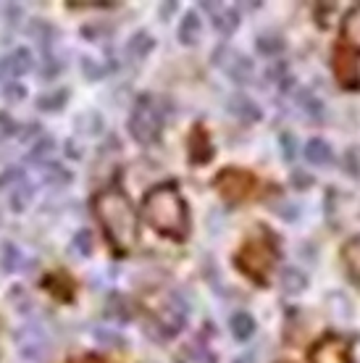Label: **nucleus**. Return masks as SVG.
Listing matches in <instances>:
<instances>
[{
    "mask_svg": "<svg viewBox=\"0 0 360 363\" xmlns=\"http://www.w3.org/2000/svg\"><path fill=\"white\" fill-rule=\"evenodd\" d=\"M145 216L147 224L161 232L163 237H171V240H187L189 235V216L187 206L181 195L176 192L174 184H158L147 192L145 198Z\"/></svg>",
    "mask_w": 360,
    "mask_h": 363,
    "instance_id": "f257e3e1",
    "label": "nucleus"
},
{
    "mask_svg": "<svg viewBox=\"0 0 360 363\" xmlns=\"http://www.w3.org/2000/svg\"><path fill=\"white\" fill-rule=\"evenodd\" d=\"M95 213H98L100 224L106 229L108 240L113 242L116 250H129L135 247L137 240V218L135 211H132V203L124 192L108 190L103 192L98 200H95Z\"/></svg>",
    "mask_w": 360,
    "mask_h": 363,
    "instance_id": "f03ea898",
    "label": "nucleus"
},
{
    "mask_svg": "<svg viewBox=\"0 0 360 363\" xmlns=\"http://www.w3.org/2000/svg\"><path fill=\"white\" fill-rule=\"evenodd\" d=\"M126 127H129V135L135 137L140 145H150L158 140L161 135V127H163V113L158 111L153 98H140L135 103V108L129 113V121H126Z\"/></svg>",
    "mask_w": 360,
    "mask_h": 363,
    "instance_id": "7ed1b4c3",
    "label": "nucleus"
},
{
    "mask_svg": "<svg viewBox=\"0 0 360 363\" xmlns=\"http://www.w3.org/2000/svg\"><path fill=\"white\" fill-rule=\"evenodd\" d=\"M210 64L218 66V69L237 84H247L252 79V72H255L250 58L232 50L229 45H218L216 50H213V55H210Z\"/></svg>",
    "mask_w": 360,
    "mask_h": 363,
    "instance_id": "20e7f679",
    "label": "nucleus"
},
{
    "mask_svg": "<svg viewBox=\"0 0 360 363\" xmlns=\"http://www.w3.org/2000/svg\"><path fill=\"white\" fill-rule=\"evenodd\" d=\"M16 342H18V353L27 361H43L47 353H50V340L43 332V327L37 324H24V327L16 332Z\"/></svg>",
    "mask_w": 360,
    "mask_h": 363,
    "instance_id": "39448f33",
    "label": "nucleus"
},
{
    "mask_svg": "<svg viewBox=\"0 0 360 363\" xmlns=\"http://www.w3.org/2000/svg\"><path fill=\"white\" fill-rule=\"evenodd\" d=\"M32 69H35V58L27 48H13L11 53L0 58V79H6V84L13 82L21 74L32 72Z\"/></svg>",
    "mask_w": 360,
    "mask_h": 363,
    "instance_id": "423d86ee",
    "label": "nucleus"
},
{
    "mask_svg": "<svg viewBox=\"0 0 360 363\" xmlns=\"http://www.w3.org/2000/svg\"><path fill=\"white\" fill-rule=\"evenodd\" d=\"M200 9L210 16V24L224 37L235 35L237 27H240V13L235 9H229V6H221V3H200Z\"/></svg>",
    "mask_w": 360,
    "mask_h": 363,
    "instance_id": "0eeeda50",
    "label": "nucleus"
},
{
    "mask_svg": "<svg viewBox=\"0 0 360 363\" xmlns=\"http://www.w3.org/2000/svg\"><path fill=\"white\" fill-rule=\"evenodd\" d=\"M226 111H229L237 121H242V124H252V121L261 118V108H258L244 92H235L232 98L226 100Z\"/></svg>",
    "mask_w": 360,
    "mask_h": 363,
    "instance_id": "6e6552de",
    "label": "nucleus"
},
{
    "mask_svg": "<svg viewBox=\"0 0 360 363\" xmlns=\"http://www.w3.org/2000/svg\"><path fill=\"white\" fill-rule=\"evenodd\" d=\"M303 155H305L308 164L318 166V169H324V166H332L334 164V150H332V145L326 143L324 137H313V140H310V143L305 145Z\"/></svg>",
    "mask_w": 360,
    "mask_h": 363,
    "instance_id": "1a4fd4ad",
    "label": "nucleus"
},
{
    "mask_svg": "<svg viewBox=\"0 0 360 363\" xmlns=\"http://www.w3.org/2000/svg\"><path fill=\"white\" fill-rule=\"evenodd\" d=\"M176 37L184 48H195L203 40V24H200V16L195 11L184 13V18L179 21V29H176Z\"/></svg>",
    "mask_w": 360,
    "mask_h": 363,
    "instance_id": "9d476101",
    "label": "nucleus"
},
{
    "mask_svg": "<svg viewBox=\"0 0 360 363\" xmlns=\"http://www.w3.org/2000/svg\"><path fill=\"white\" fill-rule=\"evenodd\" d=\"M310 358H313V363H347V347L339 340H324Z\"/></svg>",
    "mask_w": 360,
    "mask_h": 363,
    "instance_id": "9b49d317",
    "label": "nucleus"
},
{
    "mask_svg": "<svg viewBox=\"0 0 360 363\" xmlns=\"http://www.w3.org/2000/svg\"><path fill=\"white\" fill-rule=\"evenodd\" d=\"M53 153H55V143H53V137L43 135V137H40V140H37V143H35V147L29 150L27 164L40 166V169L45 172L47 166H53Z\"/></svg>",
    "mask_w": 360,
    "mask_h": 363,
    "instance_id": "f8f14e48",
    "label": "nucleus"
},
{
    "mask_svg": "<svg viewBox=\"0 0 360 363\" xmlns=\"http://www.w3.org/2000/svg\"><path fill=\"white\" fill-rule=\"evenodd\" d=\"M218 190H224L226 198H242L244 192L250 190V177L240 172H224L221 179H218Z\"/></svg>",
    "mask_w": 360,
    "mask_h": 363,
    "instance_id": "ddd939ff",
    "label": "nucleus"
},
{
    "mask_svg": "<svg viewBox=\"0 0 360 363\" xmlns=\"http://www.w3.org/2000/svg\"><path fill=\"white\" fill-rule=\"evenodd\" d=\"M153 48H155V40L150 37V32L140 29V32H135V35L129 37V43H126V55H129L132 61H145Z\"/></svg>",
    "mask_w": 360,
    "mask_h": 363,
    "instance_id": "4468645a",
    "label": "nucleus"
},
{
    "mask_svg": "<svg viewBox=\"0 0 360 363\" xmlns=\"http://www.w3.org/2000/svg\"><path fill=\"white\" fill-rule=\"evenodd\" d=\"M27 35L35 40L37 45L43 48V55L50 53V45H53V37H55V29L47 24V21H43V18H32L27 24Z\"/></svg>",
    "mask_w": 360,
    "mask_h": 363,
    "instance_id": "2eb2a0df",
    "label": "nucleus"
},
{
    "mask_svg": "<svg viewBox=\"0 0 360 363\" xmlns=\"http://www.w3.org/2000/svg\"><path fill=\"white\" fill-rule=\"evenodd\" d=\"M298 103H300V111L305 113V121H310V124H321L324 121V103L315 98L313 92L308 90H300L298 95Z\"/></svg>",
    "mask_w": 360,
    "mask_h": 363,
    "instance_id": "dca6fc26",
    "label": "nucleus"
},
{
    "mask_svg": "<svg viewBox=\"0 0 360 363\" xmlns=\"http://www.w3.org/2000/svg\"><path fill=\"white\" fill-rule=\"evenodd\" d=\"M255 48L261 55H279L284 50V37L276 29H263L261 35L255 37Z\"/></svg>",
    "mask_w": 360,
    "mask_h": 363,
    "instance_id": "f3484780",
    "label": "nucleus"
},
{
    "mask_svg": "<svg viewBox=\"0 0 360 363\" xmlns=\"http://www.w3.org/2000/svg\"><path fill=\"white\" fill-rule=\"evenodd\" d=\"M69 103V90H50V92H43L40 98H37V111H45V113H58Z\"/></svg>",
    "mask_w": 360,
    "mask_h": 363,
    "instance_id": "a211bd4d",
    "label": "nucleus"
},
{
    "mask_svg": "<svg viewBox=\"0 0 360 363\" xmlns=\"http://www.w3.org/2000/svg\"><path fill=\"white\" fill-rule=\"evenodd\" d=\"M106 318L116 321V324H124V321L132 318V308H129V303L124 300V295H118V292L111 295L108 303H106Z\"/></svg>",
    "mask_w": 360,
    "mask_h": 363,
    "instance_id": "6ab92c4d",
    "label": "nucleus"
},
{
    "mask_svg": "<svg viewBox=\"0 0 360 363\" xmlns=\"http://www.w3.org/2000/svg\"><path fill=\"white\" fill-rule=\"evenodd\" d=\"M305 274L298 272V269H284L279 274V290L284 295H300V292L305 290Z\"/></svg>",
    "mask_w": 360,
    "mask_h": 363,
    "instance_id": "aec40b11",
    "label": "nucleus"
},
{
    "mask_svg": "<svg viewBox=\"0 0 360 363\" xmlns=\"http://www.w3.org/2000/svg\"><path fill=\"white\" fill-rule=\"evenodd\" d=\"M232 335H235V340H240V342H247L252 335H255V318L247 313V311H240V313H235L232 316Z\"/></svg>",
    "mask_w": 360,
    "mask_h": 363,
    "instance_id": "412c9836",
    "label": "nucleus"
},
{
    "mask_svg": "<svg viewBox=\"0 0 360 363\" xmlns=\"http://www.w3.org/2000/svg\"><path fill=\"white\" fill-rule=\"evenodd\" d=\"M74 129H77V135H100L103 132V118H100L98 111H84L77 116Z\"/></svg>",
    "mask_w": 360,
    "mask_h": 363,
    "instance_id": "4be33fe9",
    "label": "nucleus"
},
{
    "mask_svg": "<svg viewBox=\"0 0 360 363\" xmlns=\"http://www.w3.org/2000/svg\"><path fill=\"white\" fill-rule=\"evenodd\" d=\"M342 29H344L347 43H352V45L360 50V6H352V9L347 11V16H344V21H342Z\"/></svg>",
    "mask_w": 360,
    "mask_h": 363,
    "instance_id": "5701e85b",
    "label": "nucleus"
},
{
    "mask_svg": "<svg viewBox=\"0 0 360 363\" xmlns=\"http://www.w3.org/2000/svg\"><path fill=\"white\" fill-rule=\"evenodd\" d=\"M29 200H32V184H29V182H24V179L16 182V184H13V190H11L9 206L16 211V213H21V211L29 206Z\"/></svg>",
    "mask_w": 360,
    "mask_h": 363,
    "instance_id": "b1692460",
    "label": "nucleus"
},
{
    "mask_svg": "<svg viewBox=\"0 0 360 363\" xmlns=\"http://www.w3.org/2000/svg\"><path fill=\"white\" fill-rule=\"evenodd\" d=\"M79 64H81V74H84L90 82H100V79H106V77L111 74V69H113V66H108V64H98V61L90 58V55H84Z\"/></svg>",
    "mask_w": 360,
    "mask_h": 363,
    "instance_id": "393cba45",
    "label": "nucleus"
},
{
    "mask_svg": "<svg viewBox=\"0 0 360 363\" xmlns=\"http://www.w3.org/2000/svg\"><path fill=\"white\" fill-rule=\"evenodd\" d=\"M189 161H195V164H206L208 158H210V147L206 143V135L203 132H195L192 140H189Z\"/></svg>",
    "mask_w": 360,
    "mask_h": 363,
    "instance_id": "a878e982",
    "label": "nucleus"
},
{
    "mask_svg": "<svg viewBox=\"0 0 360 363\" xmlns=\"http://www.w3.org/2000/svg\"><path fill=\"white\" fill-rule=\"evenodd\" d=\"M0 264H3V272L13 274L24 266V255H21V250H18L13 242H6V245H3V261H0Z\"/></svg>",
    "mask_w": 360,
    "mask_h": 363,
    "instance_id": "bb28decb",
    "label": "nucleus"
},
{
    "mask_svg": "<svg viewBox=\"0 0 360 363\" xmlns=\"http://www.w3.org/2000/svg\"><path fill=\"white\" fill-rule=\"evenodd\" d=\"M344 261L350 266V272L360 279V237L347 242V247H344Z\"/></svg>",
    "mask_w": 360,
    "mask_h": 363,
    "instance_id": "cd10ccee",
    "label": "nucleus"
},
{
    "mask_svg": "<svg viewBox=\"0 0 360 363\" xmlns=\"http://www.w3.org/2000/svg\"><path fill=\"white\" fill-rule=\"evenodd\" d=\"M72 250L77 255H81V258H87V255L92 253V235L87 232V229H79L77 235H74L72 240Z\"/></svg>",
    "mask_w": 360,
    "mask_h": 363,
    "instance_id": "c85d7f7f",
    "label": "nucleus"
},
{
    "mask_svg": "<svg viewBox=\"0 0 360 363\" xmlns=\"http://www.w3.org/2000/svg\"><path fill=\"white\" fill-rule=\"evenodd\" d=\"M95 340H98L100 345H111V347H124V337L113 332V329H106V327H95Z\"/></svg>",
    "mask_w": 360,
    "mask_h": 363,
    "instance_id": "c756f323",
    "label": "nucleus"
},
{
    "mask_svg": "<svg viewBox=\"0 0 360 363\" xmlns=\"http://www.w3.org/2000/svg\"><path fill=\"white\" fill-rule=\"evenodd\" d=\"M271 211H276L284 221H298V216H300L298 203H289V200H276V203H271Z\"/></svg>",
    "mask_w": 360,
    "mask_h": 363,
    "instance_id": "7c9ffc66",
    "label": "nucleus"
},
{
    "mask_svg": "<svg viewBox=\"0 0 360 363\" xmlns=\"http://www.w3.org/2000/svg\"><path fill=\"white\" fill-rule=\"evenodd\" d=\"M24 95H27L24 84H18V82L3 84V98L9 100V103H21V100H24Z\"/></svg>",
    "mask_w": 360,
    "mask_h": 363,
    "instance_id": "2f4dec72",
    "label": "nucleus"
},
{
    "mask_svg": "<svg viewBox=\"0 0 360 363\" xmlns=\"http://www.w3.org/2000/svg\"><path fill=\"white\" fill-rule=\"evenodd\" d=\"M45 182H47V184H69V182H72V174L63 172L58 164H53V166H47Z\"/></svg>",
    "mask_w": 360,
    "mask_h": 363,
    "instance_id": "473e14b6",
    "label": "nucleus"
},
{
    "mask_svg": "<svg viewBox=\"0 0 360 363\" xmlns=\"http://www.w3.org/2000/svg\"><path fill=\"white\" fill-rule=\"evenodd\" d=\"M279 145H281V153H284V161H295V155H298V143H295V137L284 132L279 137Z\"/></svg>",
    "mask_w": 360,
    "mask_h": 363,
    "instance_id": "72a5a7b5",
    "label": "nucleus"
},
{
    "mask_svg": "<svg viewBox=\"0 0 360 363\" xmlns=\"http://www.w3.org/2000/svg\"><path fill=\"white\" fill-rule=\"evenodd\" d=\"M61 74V61H55L53 53L45 55V61H43V72H40V77L43 79H55Z\"/></svg>",
    "mask_w": 360,
    "mask_h": 363,
    "instance_id": "f704fd0d",
    "label": "nucleus"
},
{
    "mask_svg": "<svg viewBox=\"0 0 360 363\" xmlns=\"http://www.w3.org/2000/svg\"><path fill=\"white\" fill-rule=\"evenodd\" d=\"M11 135H16V124H13L11 113L0 111V140H9Z\"/></svg>",
    "mask_w": 360,
    "mask_h": 363,
    "instance_id": "c9c22d12",
    "label": "nucleus"
},
{
    "mask_svg": "<svg viewBox=\"0 0 360 363\" xmlns=\"http://www.w3.org/2000/svg\"><path fill=\"white\" fill-rule=\"evenodd\" d=\"M355 153H358L355 147H352V150H347V155H344V166H347V172L358 177V174H360V161H358V155H355Z\"/></svg>",
    "mask_w": 360,
    "mask_h": 363,
    "instance_id": "e433bc0d",
    "label": "nucleus"
},
{
    "mask_svg": "<svg viewBox=\"0 0 360 363\" xmlns=\"http://www.w3.org/2000/svg\"><path fill=\"white\" fill-rule=\"evenodd\" d=\"M292 184H295V187H300V190H308V187L313 184V179H310L305 172H295V174H292Z\"/></svg>",
    "mask_w": 360,
    "mask_h": 363,
    "instance_id": "4c0bfd02",
    "label": "nucleus"
},
{
    "mask_svg": "<svg viewBox=\"0 0 360 363\" xmlns=\"http://www.w3.org/2000/svg\"><path fill=\"white\" fill-rule=\"evenodd\" d=\"M176 9H179L176 3H163V6H161V18H163V21H166L169 16H174V13H176Z\"/></svg>",
    "mask_w": 360,
    "mask_h": 363,
    "instance_id": "58836bf2",
    "label": "nucleus"
}]
</instances>
